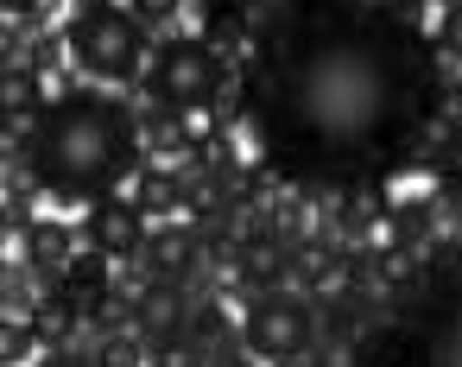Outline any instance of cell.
<instances>
[{"mask_svg":"<svg viewBox=\"0 0 462 367\" xmlns=\"http://www.w3.org/2000/svg\"><path fill=\"white\" fill-rule=\"evenodd\" d=\"M39 323L32 317H7V329H0V367H26L32 354H39Z\"/></svg>","mask_w":462,"mask_h":367,"instance_id":"15","label":"cell"},{"mask_svg":"<svg viewBox=\"0 0 462 367\" xmlns=\"http://www.w3.org/2000/svg\"><path fill=\"white\" fill-rule=\"evenodd\" d=\"M96 367H152V348H146L140 329H134V335H108V342L96 348Z\"/></svg>","mask_w":462,"mask_h":367,"instance_id":"17","label":"cell"},{"mask_svg":"<svg viewBox=\"0 0 462 367\" xmlns=\"http://www.w3.org/2000/svg\"><path fill=\"white\" fill-rule=\"evenodd\" d=\"M64 58H70V39L64 32H32V45H26V64L51 83V77H64Z\"/></svg>","mask_w":462,"mask_h":367,"instance_id":"16","label":"cell"},{"mask_svg":"<svg viewBox=\"0 0 462 367\" xmlns=\"http://www.w3.org/2000/svg\"><path fill=\"white\" fill-rule=\"evenodd\" d=\"M241 7H247L254 20H273V14H285V7H291V0H241Z\"/></svg>","mask_w":462,"mask_h":367,"instance_id":"22","label":"cell"},{"mask_svg":"<svg viewBox=\"0 0 462 367\" xmlns=\"http://www.w3.org/2000/svg\"><path fill=\"white\" fill-rule=\"evenodd\" d=\"M209 367H260V361H254V354H247V348H228V354H216V361H209Z\"/></svg>","mask_w":462,"mask_h":367,"instance_id":"23","label":"cell"},{"mask_svg":"<svg viewBox=\"0 0 462 367\" xmlns=\"http://www.w3.org/2000/svg\"><path fill=\"white\" fill-rule=\"evenodd\" d=\"M134 203H140L152 222H171V216L184 209V178H178V165L146 159V165H140V178H134Z\"/></svg>","mask_w":462,"mask_h":367,"instance_id":"11","label":"cell"},{"mask_svg":"<svg viewBox=\"0 0 462 367\" xmlns=\"http://www.w3.org/2000/svg\"><path fill=\"white\" fill-rule=\"evenodd\" d=\"M430 39H437V51H443L449 64H462V0H449V7L437 14V26H430Z\"/></svg>","mask_w":462,"mask_h":367,"instance_id":"18","label":"cell"},{"mask_svg":"<svg viewBox=\"0 0 462 367\" xmlns=\"http://www.w3.org/2000/svg\"><path fill=\"white\" fill-rule=\"evenodd\" d=\"M146 234H152V216H146L134 197H121V190L83 209V247L108 253L115 266H134V260L146 253Z\"/></svg>","mask_w":462,"mask_h":367,"instance_id":"7","label":"cell"},{"mask_svg":"<svg viewBox=\"0 0 462 367\" xmlns=\"http://www.w3.org/2000/svg\"><path fill=\"white\" fill-rule=\"evenodd\" d=\"M152 367H209V354L190 335H178V342H152Z\"/></svg>","mask_w":462,"mask_h":367,"instance_id":"19","label":"cell"},{"mask_svg":"<svg viewBox=\"0 0 462 367\" xmlns=\"http://www.w3.org/2000/svg\"><path fill=\"white\" fill-rule=\"evenodd\" d=\"M64 39H70V70L102 83H127L140 77V64H152V32L134 20V7H70Z\"/></svg>","mask_w":462,"mask_h":367,"instance_id":"4","label":"cell"},{"mask_svg":"<svg viewBox=\"0 0 462 367\" xmlns=\"http://www.w3.org/2000/svg\"><path fill=\"white\" fill-rule=\"evenodd\" d=\"M197 304H203L197 285H184V279H146V285H140L134 329L146 335V348H152V342H178V335H190Z\"/></svg>","mask_w":462,"mask_h":367,"instance_id":"8","label":"cell"},{"mask_svg":"<svg viewBox=\"0 0 462 367\" xmlns=\"http://www.w3.org/2000/svg\"><path fill=\"white\" fill-rule=\"evenodd\" d=\"M7 159H20L51 203L89 209V203L115 197L127 178H140V165H146L140 108L121 102V96H102V89L51 96V108L39 115L26 146L7 152Z\"/></svg>","mask_w":462,"mask_h":367,"instance_id":"2","label":"cell"},{"mask_svg":"<svg viewBox=\"0 0 462 367\" xmlns=\"http://www.w3.org/2000/svg\"><path fill=\"white\" fill-rule=\"evenodd\" d=\"M235 83V64L203 39H165L146 64V102L178 115H209Z\"/></svg>","mask_w":462,"mask_h":367,"instance_id":"5","label":"cell"},{"mask_svg":"<svg viewBox=\"0 0 462 367\" xmlns=\"http://www.w3.org/2000/svg\"><path fill=\"white\" fill-rule=\"evenodd\" d=\"M235 335H241V323L228 317V304H222V298H203V304H197V323H190V342H197V348H203V354L216 361V354L241 348Z\"/></svg>","mask_w":462,"mask_h":367,"instance_id":"13","label":"cell"},{"mask_svg":"<svg viewBox=\"0 0 462 367\" xmlns=\"http://www.w3.org/2000/svg\"><path fill=\"white\" fill-rule=\"evenodd\" d=\"M449 121V70L424 0H291L241 64L235 140L291 190H386Z\"/></svg>","mask_w":462,"mask_h":367,"instance_id":"1","label":"cell"},{"mask_svg":"<svg viewBox=\"0 0 462 367\" xmlns=\"http://www.w3.org/2000/svg\"><path fill=\"white\" fill-rule=\"evenodd\" d=\"M127 7H134V20H140V26H171L184 0H127Z\"/></svg>","mask_w":462,"mask_h":367,"instance_id":"20","label":"cell"},{"mask_svg":"<svg viewBox=\"0 0 462 367\" xmlns=\"http://www.w3.org/2000/svg\"><path fill=\"white\" fill-rule=\"evenodd\" d=\"M203 7H209V0H203Z\"/></svg>","mask_w":462,"mask_h":367,"instance_id":"24","label":"cell"},{"mask_svg":"<svg viewBox=\"0 0 462 367\" xmlns=\"http://www.w3.org/2000/svg\"><path fill=\"white\" fill-rule=\"evenodd\" d=\"M355 354L361 367H462V234L456 228L380 304Z\"/></svg>","mask_w":462,"mask_h":367,"instance_id":"3","label":"cell"},{"mask_svg":"<svg viewBox=\"0 0 462 367\" xmlns=\"http://www.w3.org/2000/svg\"><path fill=\"white\" fill-rule=\"evenodd\" d=\"M20 253L39 260V266H70V260L83 253V228H70V222H58V216H39V222L26 228Z\"/></svg>","mask_w":462,"mask_h":367,"instance_id":"12","label":"cell"},{"mask_svg":"<svg viewBox=\"0 0 462 367\" xmlns=\"http://www.w3.org/2000/svg\"><path fill=\"white\" fill-rule=\"evenodd\" d=\"M39 367H96V354L89 348H45Z\"/></svg>","mask_w":462,"mask_h":367,"instance_id":"21","label":"cell"},{"mask_svg":"<svg viewBox=\"0 0 462 367\" xmlns=\"http://www.w3.org/2000/svg\"><path fill=\"white\" fill-rule=\"evenodd\" d=\"M197 127H203V115H178V108H159V102L140 108V140H146L152 159H190Z\"/></svg>","mask_w":462,"mask_h":367,"instance_id":"10","label":"cell"},{"mask_svg":"<svg viewBox=\"0 0 462 367\" xmlns=\"http://www.w3.org/2000/svg\"><path fill=\"white\" fill-rule=\"evenodd\" d=\"M0 298H7V317H39L45 291H39V279H32V260H26V253H14V260H7V272H0Z\"/></svg>","mask_w":462,"mask_h":367,"instance_id":"14","label":"cell"},{"mask_svg":"<svg viewBox=\"0 0 462 367\" xmlns=\"http://www.w3.org/2000/svg\"><path fill=\"white\" fill-rule=\"evenodd\" d=\"M140 266H146L152 279H184V285H197V279H203V266H209L197 222H178V216H171V222H152Z\"/></svg>","mask_w":462,"mask_h":367,"instance_id":"9","label":"cell"},{"mask_svg":"<svg viewBox=\"0 0 462 367\" xmlns=\"http://www.w3.org/2000/svg\"><path fill=\"white\" fill-rule=\"evenodd\" d=\"M317 342H323V317H317V298H310V291L273 285V291H260V298L241 310V348H247L254 361H266V367L304 361Z\"/></svg>","mask_w":462,"mask_h":367,"instance_id":"6","label":"cell"}]
</instances>
